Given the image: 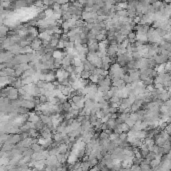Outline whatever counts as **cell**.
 Masks as SVG:
<instances>
[{
	"label": "cell",
	"mask_w": 171,
	"mask_h": 171,
	"mask_svg": "<svg viewBox=\"0 0 171 171\" xmlns=\"http://www.w3.org/2000/svg\"><path fill=\"white\" fill-rule=\"evenodd\" d=\"M69 75H70V73H69L67 70H65L64 68H58L57 71H56V77L58 79V81H62V80L66 79L69 77Z\"/></svg>",
	"instance_id": "1"
},
{
	"label": "cell",
	"mask_w": 171,
	"mask_h": 171,
	"mask_svg": "<svg viewBox=\"0 0 171 171\" xmlns=\"http://www.w3.org/2000/svg\"><path fill=\"white\" fill-rule=\"evenodd\" d=\"M42 46H43V41H42V39H40L39 37H36V38H34L33 40H32L31 44H30V47L35 51L40 49Z\"/></svg>",
	"instance_id": "2"
},
{
	"label": "cell",
	"mask_w": 171,
	"mask_h": 171,
	"mask_svg": "<svg viewBox=\"0 0 171 171\" xmlns=\"http://www.w3.org/2000/svg\"><path fill=\"white\" fill-rule=\"evenodd\" d=\"M112 85L118 88H123L126 86V83L122 78H113L112 79Z\"/></svg>",
	"instance_id": "3"
},
{
	"label": "cell",
	"mask_w": 171,
	"mask_h": 171,
	"mask_svg": "<svg viewBox=\"0 0 171 171\" xmlns=\"http://www.w3.org/2000/svg\"><path fill=\"white\" fill-rule=\"evenodd\" d=\"M83 65H84V70H87V71H90V72H93L94 69L96 68L93 64L90 61H88L87 59L83 61Z\"/></svg>",
	"instance_id": "4"
},
{
	"label": "cell",
	"mask_w": 171,
	"mask_h": 171,
	"mask_svg": "<svg viewBox=\"0 0 171 171\" xmlns=\"http://www.w3.org/2000/svg\"><path fill=\"white\" fill-rule=\"evenodd\" d=\"M140 168H141V170H150V169H152L150 164H146V163H143V162L140 163Z\"/></svg>",
	"instance_id": "5"
},
{
	"label": "cell",
	"mask_w": 171,
	"mask_h": 171,
	"mask_svg": "<svg viewBox=\"0 0 171 171\" xmlns=\"http://www.w3.org/2000/svg\"><path fill=\"white\" fill-rule=\"evenodd\" d=\"M90 75H91V72H90V71H87V70H84V71L81 73V78H83V79H89Z\"/></svg>",
	"instance_id": "6"
},
{
	"label": "cell",
	"mask_w": 171,
	"mask_h": 171,
	"mask_svg": "<svg viewBox=\"0 0 171 171\" xmlns=\"http://www.w3.org/2000/svg\"><path fill=\"white\" fill-rule=\"evenodd\" d=\"M170 75H171V72H170Z\"/></svg>",
	"instance_id": "7"
}]
</instances>
